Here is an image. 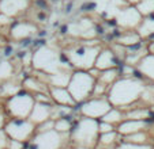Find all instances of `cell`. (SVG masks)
I'll return each mask as SVG.
<instances>
[{"mask_svg":"<svg viewBox=\"0 0 154 149\" xmlns=\"http://www.w3.org/2000/svg\"><path fill=\"white\" fill-rule=\"evenodd\" d=\"M145 80L137 77H119L106 92V99L112 107L125 111L139 102L142 91L146 86Z\"/></svg>","mask_w":154,"mask_h":149,"instance_id":"1","label":"cell"},{"mask_svg":"<svg viewBox=\"0 0 154 149\" xmlns=\"http://www.w3.org/2000/svg\"><path fill=\"white\" fill-rule=\"evenodd\" d=\"M102 49L98 39H76L63 50L74 69L89 71L94 66L96 58Z\"/></svg>","mask_w":154,"mask_h":149,"instance_id":"2","label":"cell"},{"mask_svg":"<svg viewBox=\"0 0 154 149\" xmlns=\"http://www.w3.org/2000/svg\"><path fill=\"white\" fill-rule=\"evenodd\" d=\"M32 66L34 71L53 74L61 69H74L63 52H59L51 45H42L32 53ZM75 71V69H74Z\"/></svg>","mask_w":154,"mask_h":149,"instance_id":"3","label":"cell"},{"mask_svg":"<svg viewBox=\"0 0 154 149\" xmlns=\"http://www.w3.org/2000/svg\"><path fill=\"white\" fill-rule=\"evenodd\" d=\"M98 121L93 118L81 117L74 121L70 132V144L94 149L98 140Z\"/></svg>","mask_w":154,"mask_h":149,"instance_id":"4","label":"cell"},{"mask_svg":"<svg viewBox=\"0 0 154 149\" xmlns=\"http://www.w3.org/2000/svg\"><path fill=\"white\" fill-rule=\"evenodd\" d=\"M94 84H96V79L87 71H78V69H75L71 73L70 81H68L66 88L71 94L75 103L79 104L82 102L87 101L91 96Z\"/></svg>","mask_w":154,"mask_h":149,"instance_id":"5","label":"cell"},{"mask_svg":"<svg viewBox=\"0 0 154 149\" xmlns=\"http://www.w3.org/2000/svg\"><path fill=\"white\" fill-rule=\"evenodd\" d=\"M70 134H61L55 129L35 132L26 142L25 149H64L70 142Z\"/></svg>","mask_w":154,"mask_h":149,"instance_id":"6","label":"cell"},{"mask_svg":"<svg viewBox=\"0 0 154 149\" xmlns=\"http://www.w3.org/2000/svg\"><path fill=\"white\" fill-rule=\"evenodd\" d=\"M35 101L30 92L19 91L18 94L7 98L4 103V111L8 118H29Z\"/></svg>","mask_w":154,"mask_h":149,"instance_id":"7","label":"cell"},{"mask_svg":"<svg viewBox=\"0 0 154 149\" xmlns=\"http://www.w3.org/2000/svg\"><path fill=\"white\" fill-rule=\"evenodd\" d=\"M35 129L37 126L29 118H8L3 127L10 140H17L25 144L34 136Z\"/></svg>","mask_w":154,"mask_h":149,"instance_id":"8","label":"cell"},{"mask_svg":"<svg viewBox=\"0 0 154 149\" xmlns=\"http://www.w3.org/2000/svg\"><path fill=\"white\" fill-rule=\"evenodd\" d=\"M78 106H79V114H81V117L93 118V119H97V121H100L112 109V104L109 103L106 96L89 98L87 101L79 103Z\"/></svg>","mask_w":154,"mask_h":149,"instance_id":"9","label":"cell"},{"mask_svg":"<svg viewBox=\"0 0 154 149\" xmlns=\"http://www.w3.org/2000/svg\"><path fill=\"white\" fill-rule=\"evenodd\" d=\"M143 16L139 14L135 6H125L115 16L116 26L122 30H137L140 25Z\"/></svg>","mask_w":154,"mask_h":149,"instance_id":"10","label":"cell"},{"mask_svg":"<svg viewBox=\"0 0 154 149\" xmlns=\"http://www.w3.org/2000/svg\"><path fill=\"white\" fill-rule=\"evenodd\" d=\"M8 34L10 38L15 42H19L22 39H26L30 38L33 34L38 31L37 25H34V22H30V20H14L11 26L8 29Z\"/></svg>","mask_w":154,"mask_h":149,"instance_id":"11","label":"cell"},{"mask_svg":"<svg viewBox=\"0 0 154 149\" xmlns=\"http://www.w3.org/2000/svg\"><path fill=\"white\" fill-rule=\"evenodd\" d=\"M32 1L30 0H0V14L17 19L29 11Z\"/></svg>","mask_w":154,"mask_h":149,"instance_id":"12","label":"cell"},{"mask_svg":"<svg viewBox=\"0 0 154 149\" xmlns=\"http://www.w3.org/2000/svg\"><path fill=\"white\" fill-rule=\"evenodd\" d=\"M120 64H123V63H120V61L117 60V57L115 56V53L112 52L111 48H102L96 58L94 68H97L98 71H105V69L117 68Z\"/></svg>","mask_w":154,"mask_h":149,"instance_id":"13","label":"cell"},{"mask_svg":"<svg viewBox=\"0 0 154 149\" xmlns=\"http://www.w3.org/2000/svg\"><path fill=\"white\" fill-rule=\"evenodd\" d=\"M52 109L53 103H41V102H35L33 110L29 115V119L34 123L35 126L44 123L45 121L52 119Z\"/></svg>","mask_w":154,"mask_h":149,"instance_id":"14","label":"cell"},{"mask_svg":"<svg viewBox=\"0 0 154 149\" xmlns=\"http://www.w3.org/2000/svg\"><path fill=\"white\" fill-rule=\"evenodd\" d=\"M49 96L52 99L53 104L57 106H68V107H76L75 101L72 99L71 94L66 87H53L49 86Z\"/></svg>","mask_w":154,"mask_h":149,"instance_id":"15","label":"cell"},{"mask_svg":"<svg viewBox=\"0 0 154 149\" xmlns=\"http://www.w3.org/2000/svg\"><path fill=\"white\" fill-rule=\"evenodd\" d=\"M149 127L147 121H137V119H124L116 126V132L120 134V137L132 134V133L146 130Z\"/></svg>","mask_w":154,"mask_h":149,"instance_id":"16","label":"cell"},{"mask_svg":"<svg viewBox=\"0 0 154 149\" xmlns=\"http://www.w3.org/2000/svg\"><path fill=\"white\" fill-rule=\"evenodd\" d=\"M22 88L25 91L30 92L32 95L34 94L49 95V86L47 83H44L42 80H40L37 76H27V77H25V80H22Z\"/></svg>","mask_w":154,"mask_h":149,"instance_id":"17","label":"cell"},{"mask_svg":"<svg viewBox=\"0 0 154 149\" xmlns=\"http://www.w3.org/2000/svg\"><path fill=\"white\" fill-rule=\"evenodd\" d=\"M137 69L142 74V77L145 80L154 83V54L153 53H147L146 56H143L142 60L138 63Z\"/></svg>","mask_w":154,"mask_h":149,"instance_id":"18","label":"cell"},{"mask_svg":"<svg viewBox=\"0 0 154 149\" xmlns=\"http://www.w3.org/2000/svg\"><path fill=\"white\" fill-rule=\"evenodd\" d=\"M120 140H122V137L116 132V129L106 133H100L97 145L94 149H115L117 144L120 142Z\"/></svg>","mask_w":154,"mask_h":149,"instance_id":"19","label":"cell"},{"mask_svg":"<svg viewBox=\"0 0 154 149\" xmlns=\"http://www.w3.org/2000/svg\"><path fill=\"white\" fill-rule=\"evenodd\" d=\"M72 72H74V69H61V71L56 72V73H53V74H48V77H47L48 86L67 87Z\"/></svg>","mask_w":154,"mask_h":149,"instance_id":"20","label":"cell"},{"mask_svg":"<svg viewBox=\"0 0 154 149\" xmlns=\"http://www.w3.org/2000/svg\"><path fill=\"white\" fill-rule=\"evenodd\" d=\"M22 83L18 80H15V76L6 81H2L0 83V96L2 98H10L12 95L18 94L19 91H22Z\"/></svg>","mask_w":154,"mask_h":149,"instance_id":"21","label":"cell"},{"mask_svg":"<svg viewBox=\"0 0 154 149\" xmlns=\"http://www.w3.org/2000/svg\"><path fill=\"white\" fill-rule=\"evenodd\" d=\"M140 41H142V38L139 37L137 30H122L116 38V42L119 45L124 46V48L132 46L135 43H139Z\"/></svg>","mask_w":154,"mask_h":149,"instance_id":"22","label":"cell"},{"mask_svg":"<svg viewBox=\"0 0 154 149\" xmlns=\"http://www.w3.org/2000/svg\"><path fill=\"white\" fill-rule=\"evenodd\" d=\"M138 34L142 39H146V38H154V14L149 15V16H145L140 22V25L137 29Z\"/></svg>","mask_w":154,"mask_h":149,"instance_id":"23","label":"cell"},{"mask_svg":"<svg viewBox=\"0 0 154 149\" xmlns=\"http://www.w3.org/2000/svg\"><path fill=\"white\" fill-rule=\"evenodd\" d=\"M100 121L106 122V123H111V125H113V126L116 127L122 121H124V111L120 110V109H117V107H112V109L109 110V111H108Z\"/></svg>","mask_w":154,"mask_h":149,"instance_id":"24","label":"cell"},{"mask_svg":"<svg viewBox=\"0 0 154 149\" xmlns=\"http://www.w3.org/2000/svg\"><path fill=\"white\" fill-rule=\"evenodd\" d=\"M119 77H120L119 68L105 69V71L100 72V76H98V79H97V81H100V83L105 84V86H108V87H111Z\"/></svg>","mask_w":154,"mask_h":149,"instance_id":"25","label":"cell"},{"mask_svg":"<svg viewBox=\"0 0 154 149\" xmlns=\"http://www.w3.org/2000/svg\"><path fill=\"white\" fill-rule=\"evenodd\" d=\"M139 104L145 107H154V83L153 84H146L145 88L142 91V95H140V99L138 102Z\"/></svg>","mask_w":154,"mask_h":149,"instance_id":"26","label":"cell"},{"mask_svg":"<svg viewBox=\"0 0 154 149\" xmlns=\"http://www.w3.org/2000/svg\"><path fill=\"white\" fill-rule=\"evenodd\" d=\"M149 138H150V136H149V132L146 129V130H140V132H137V133H132V134L124 136V137H122L120 141L131 142V144H150L149 142Z\"/></svg>","mask_w":154,"mask_h":149,"instance_id":"27","label":"cell"},{"mask_svg":"<svg viewBox=\"0 0 154 149\" xmlns=\"http://www.w3.org/2000/svg\"><path fill=\"white\" fill-rule=\"evenodd\" d=\"M72 119L71 117H64V118H59V119H55V123H53V129L56 132L61 133V134H70L71 129H72Z\"/></svg>","mask_w":154,"mask_h":149,"instance_id":"28","label":"cell"},{"mask_svg":"<svg viewBox=\"0 0 154 149\" xmlns=\"http://www.w3.org/2000/svg\"><path fill=\"white\" fill-rule=\"evenodd\" d=\"M14 64L8 60H0V83L14 77Z\"/></svg>","mask_w":154,"mask_h":149,"instance_id":"29","label":"cell"},{"mask_svg":"<svg viewBox=\"0 0 154 149\" xmlns=\"http://www.w3.org/2000/svg\"><path fill=\"white\" fill-rule=\"evenodd\" d=\"M135 7L143 18L154 14V0H140Z\"/></svg>","mask_w":154,"mask_h":149,"instance_id":"30","label":"cell"},{"mask_svg":"<svg viewBox=\"0 0 154 149\" xmlns=\"http://www.w3.org/2000/svg\"><path fill=\"white\" fill-rule=\"evenodd\" d=\"M115 149H154V145H150V144H131L120 141Z\"/></svg>","mask_w":154,"mask_h":149,"instance_id":"31","label":"cell"},{"mask_svg":"<svg viewBox=\"0 0 154 149\" xmlns=\"http://www.w3.org/2000/svg\"><path fill=\"white\" fill-rule=\"evenodd\" d=\"M109 89V87L105 86V84L100 83V81L96 80V84L93 87V92H91L90 98H100V96H106V92Z\"/></svg>","mask_w":154,"mask_h":149,"instance_id":"32","label":"cell"},{"mask_svg":"<svg viewBox=\"0 0 154 149\" xmlns=\"http://www.w3.org/2000/svg\"><path fill=\"white\" fill-rule=\"evenodd\" d=\"M14 20L15 19L7 16V15L0 14V27H8V29H10V26H11L12 23H14Z\"/></svg>","mask_w":154,"mask_h":149,"instance_id":"33","label":"cell"},{"mask_svg":"<svg viewBox=\"0 0 154 149\" xmlns=\"http://www.w3.org/2000/svg\"><path fill=\"white\" fill-rule=\"evenodd\" d=\"M116 127L111 123H106V122H102V121H98V132L100 133H106V132H111V130H115Z\"/></svg>","mask_w":154,"mask_h":149,"instance_id":"34","label":"cell"},{"mask_svg":"<svg viewBox=\"0 0 154 149\" xmlns=\"http://www.w3.org/2000/svg\"><path fill=\"white\" fill-rule=\"evenodd\" d=\"M25 146L26 144L17 140H8V144H7V149H25Z\"/></svg>","mask_w":154,"mask_h":149,"instance_id":"35","label":"cell"},{"mask_svg":"<svg viewBox=\"0 0 154 149\" xmlns=\"http://www.w3.org/2000/svg\"><path fill=\"white\" fill-rule=\"evenodd\" d=\"M7 119H8V118H7L6 111L0 109V129H3V127H4V125H6Z\"/></svg>","mask_w":154,"mask_h":149,"instance_id":"36","label":"cell"},{"mask_svg":"<svg viewBox=\"0 0 154 149\" xmlns=\"http://www.w3.org/2000/svg\"><path fill=\"white\" fill-rule=\"evenodd\" d=\"M124 1L128 4V6H137L140 0H124Z\"/></svg>","mask_w":154,"mask_h":149,"instance_id":"37","label":"cell"},{"mask_svg":"<svg viewBox=\"0 0 154 149\" xmlns=\"http://www.w3.org/2000/svg\"><path fill=\"white\" fill-rule=\"evenodd\" d=\"M71 149H89V148H85V146H76V145H72Z\"/></svg>","mask_w":154,"mask_h":149,"instance_id":"38","label":"cell"}]
</instances>
